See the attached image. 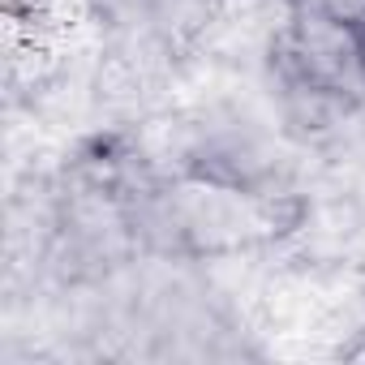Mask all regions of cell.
Listing matches in <instances>:
<instances>
[{
    "instance_id": "7a4b0ae2",
    "label": "cell",
    "mask_w": 365,
    "mask_h": 365,
    "mask_svg": "<svg viewBox=\"0 0 365 365\" xmlns=\"http://www.w3.org/2000/svg\"><path fill=\"white\" fill-rule=\"evenodd\" d=\"M297 9H309L335 26H348L356 35H365V0H297Z\"/></svg>"
},
{
    "instance_id": "3957f363",
    "label": "cell",
    "mask_w": 365,
    "mask_h": 365,
    "mask_svg": "<svg viewBox=\"0 0 365 365\" xmlns=\"http://www.w3.org/2000/svg\"><path fill=\"white\" fill-rule=\"evenodd\" d=\"M344 356H352V361H365V344H361V348H348Z\"/></svg>"
},
{
    "instance_id": "6da1fadb",
    "label": "cell",
    "mask_w": 365,
    "mask_h": 365,
    "mask_svg": "<svg viewBox=\"0 0 365 365\" xmlns=\"http://www.w3.org/2000/svg\"><path fill=\"white\" fill-rule=\"evenodd\" d=\"M176 224L198 250H228L288 232L275 198L202 176L176 185Z\"/></svg>"
}]
</instances>
